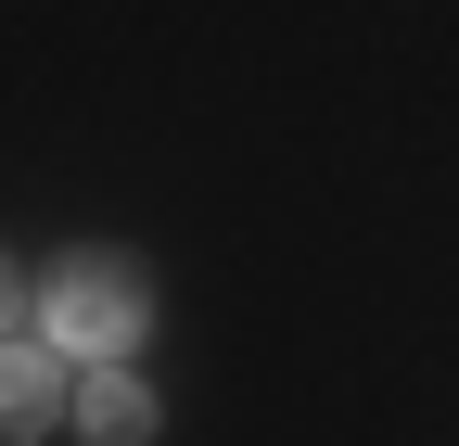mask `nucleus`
<instances>
[{
	"label": "nucleus",
	"instance_id": "20e7f679",
	"mask_svg": "<svg viewBox=\"0 0 459 446\" xmlns=\"http://www.w3.org/2000/svg\"><path fill=\"white\" fill-rule=\"evenodd\" d=\"M0 331H13V268H0Z\"/></svg>",
	"mask_w": 459,
	"mask_h": 446
},
{
	"label": "nucleus",
	"instance_id": "f03ea898",
	"mask_svg": "<svg viewBox=\"0 0 459 446\" xmlns=\"http://www.w3.org/2000/svg\"><path fill=\"white\" fill-rule=\"evenodd\" d=\"M65 421V357L51 345H0V446H39Z\"/></svg>",
	"mask_w": 459,
	"mask_h": 446
},
{
	"label": "nucleus",
	"instance_id": "7ed1b4c3",
	"mask_svg": "<svg viewBox=\"0 0 459 446\" xmlns=\"http://www.w3.org/2000/svg\"><path fill=\"white\" fill-rule=\"evenodd\" d=\"M77 433L90 446H153V396L128 370H77Z\"/></svg>",
	"mask_w": 459,
	"mask_h": 446
},
{
	"label": "nucleus",
	"instance_id": "f257e3e1",
	"mask_svg": "<svg viewBox=\"0 0 459 446\" xmlns=\"http://www.w3.org/2000/svg\"><path fill=\"white\" fill-rule=\"evenodd\" d=\"M141 319H153V294H141V268H128V255H77V268H51V294H39L51 357H90V370L128 357V345H141Z\"/></svg>",
	"mask_w": 459,
	"mask_h": 446
}]
</instances>
